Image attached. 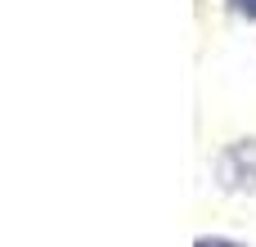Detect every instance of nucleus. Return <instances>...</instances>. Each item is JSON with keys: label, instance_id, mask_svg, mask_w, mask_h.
<instances>
[{"label": "nucleus", "instance_id": "f257e3e1", "mask_svg": "<svg viewBox=\"0 0 256 247\" xmlns=\"http://www.w3.org/2000/svg\"><path fill=\"white\" fill-rule=\"evenodd\" d=\"M216 184L225 194H256V140H234L216 153Z\"/></svg>", "mask_w": 256, "mask_h": 247}, {"label": "nucleus", "instance_id": "f03ea898", "mask_svg": "<svg viewBox=\"0 0 256 247\" xmlns=\"http://www.w3.org/2000/svg\"><path fill=\"white\" fill-rule=\"evenodd\" d=\"M225 4H230L238 18H256V0H225Z\"/></svg>", "mask_w": 256, "mask_h": 247}, {"label": "nucleus", "instance_id": "7ed1b4c3", "mask_svg": "<svg viewBox=\"0 0 256 247\" xmlns=\"http://www.w3.org/2000/svg\"><path fill=\"white\" fill-rule=\"evenodd\" d=\"M194 247H248V243H234V238H207V234H202Z\"/></svg>", "mask_w": 256, "mask_h": 247}]
</instances>
